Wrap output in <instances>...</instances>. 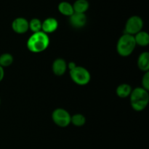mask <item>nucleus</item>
<instances>
[{
  "label": "nucleus",
  "instance_id": "1",
  "mask_svg": "<svg viewBox=\"0 0 149 149\" xmlns=\"http://www.w3.org/2000/svg\"><path fill=\"white\" fill-rule=\"evenodd\" d=\"M49 44V36L43 31L34 33L29 39L27 42V47L31 52L34 53L43 52L47 48Z\"/></svg>",
  "mask_w": 149,
  "mask_h": 149
},
{
  "label": "nucleus",
  "instance_id": "2",
  "mask_svg": "<svg viewBox=\"0 0 149 149\" xmlns=\"http://www.w3.org/2000/svg\"><path fill=\"white\" fill-rule=\"evenodd\" d=\"M149 101V95L147 90L143 87H138L132 90L130 94L131 106L134 110L141 111L144 110Z\"/></svg>",
  "mask_w": 149,
  "mask_h": 149
},
{
  "label": "nucleus",
  "instance_id": "3",
  "mask_svg": "<svg viewBox=\"0 0 149 149\" xmlns=\"http://www.w3.org/2000/svg\"><path fill=\"white\" fill-rule=\"evenodd\" d=\"M135 43L134 36L125 33L119 38L117 43V52L123 57L129 56L135 49Z\"/></svg>",
  "mask_w": 149,
  "mask_h": 149
},
{
  "label": "nucleus",
  "instance_id": "4",
  "mask_svg": "<svg viewBox=\"0 0 149 149\" xmlns=\"http://www.w3.org/2000/svg\"><path fill=\"white\" fill-rule=\"evenodd\" d=\"M70 76L73 81L79 85H85L90 81V74L86 68L81 66H76L70 70Z\"/></svg>",
  "mask_w": 149,
  "mask_h": 149
},
{
  "label": "nucleus",
  "instance_id": "5",
  "mask_svg": "<svg viewBox=\"0 0 149 149\" xmlns=\"http://www.w3.org/2000/svg\"><path fill=\"white\" fill-rule=\"evenodd\" d=\"M143 26V21L142 18L138 15H133L130 17L125 26V33L133 36L134 34L141 31Z\"/></svg>",
  "mask_w": 149,
  "mask_h": 149
},
{
  "label": "nucleus",
  "instance_id": "6",
  "mask_svg": "<svg viewBox=\"0 0 149 149\" xmlns=\"http://www.w3.org/2000/svg\"><path fill=\"white\" fill-rule=\"evenodd\" d=\"M53 122L61 127H65L71 123V117L69 113L63 109H57L52 115Z\"/></svg>",
  "mask_w": 149,
  "mask_h": 149
},
{
  "label": "nucleus",
  "instance_id": "7",
  "mask_svg": "<svg viewBox=\"0 0 149 149\" xmlns=\"http://www.w3.org/2000/svg\"><path fill=\"white\" fill-rule=\"evenodd\" d=\"M13 31L17 33H24L29 29V21L24 17H17L12 23Z\"/></svg>",
  "mask_w": 149,
  "mask_h": 149
},
{
  "label": "nucleus",
  "instance_id": "8",
  "mask_svg": "<svg viewBox=\"0 0 149 149\" xmlns=\"http://www.w3.org/2000/svg\"><path fill=\"white\" fill-rule=\"evenodd\" d=\"M69 21L71 26L74 28H82L87 23V17L84 13H74L69 17Z\"/></svg>",
  "mask_w": 149,
  "mask_h": 149
},
{
  "label": "nucleus",
  "instance_id": "9",
  "mask_svg": "<svg viewBox=\"0 0 149 149\" xmlns=\"http://www.w3.org/2000/svg\"><path fill=\"white\" fill-rule=\"evenodd\" d=\"M58 27V20L54 17H48L42 23V31L45 32V33H52L57 30Z\"/></svg>",
  "mask_w": 149,
  "mask_h": 149
},
{
  "label": "nucleus",
  "instance_id": "10",
  "mask_svg": "<svg viewBox=\"0 0 149 149\" xmlns=\"http://www.w3.org/2000/svg\"><path fill=\"white\" fill-rule=\"evenodd\" d=\"M67 69V64L63 59L58 58L55 60L52 65V70L55 75L62 76L65 74Z\"/></svg>",
  "mask_w": 149,
  "mask_h": 149
},
{
  "label": "nucleus",
  "instance_id": "11",
  "mask_svg": "<svg viewBox=\"0 0 149 149\" xmlns=\"http://www.w3.org/2000/svg\"><path fill=\"white\" fill-rule=\"evenodd\" d=\"M72 5L74 13L84 14H85L90 7V4L87 0H76Z\"/></svg>",
  "mask_w": 149,
  "mask_h": 149
},
{
  "label": "nucleus",
  "instance_id": "12",
  "mask_svg": "<svg viewBox=\"0 0 149 149\" xmlns=\"http://www.w3.org/2000/svg\"><path fill=\"white\" fill-rule=\"evenodd\" d=\"M58 9L61 14L65 16H68V17H70L74 13L72 4L65 1H61L58 4Z\"/></svg>",
  "mask_w": 149,
  "mask_h": 149
},
{
  "label": "nucleus",
  "instance_id": "13",
  "mask_svg": "<svg viewBox=\"0 0 149 149\" xmlns=\"http://www.w3.org/2000/svg\"><path fill=\"white\" fill-rule=\"evenodd\" d=\"M138 65L141 71L148 72L149 70V53L148 52H143L140 55L138 61Z\"/></svg>",
  "mask_w": 149,
  "mask_h": 149
},
{
  "label": "nucleus",
  "instance_id": "14",
  "mask_svg": "<svg viewBox=\"0 0 149 149\" xmlns=\"http://www.w3.org/2000/svg\"><path fill=\"white\" fill-rule=\"evenodd\" d=\"M136 45L141 47H146L149 44V36L147 32L140 31L134 36Z\"/></svg>",
  "mask_w": 149,
  "mask_h": 149
},
{
  "label": "nucleus",
  "instance_id": "15",
  "mask_svg": "<svg viewBox=\"0 0 149 149\" xmlns=\"http://www.w3.org/2000/svg\"><path fill=\"white\" fill-rule=\"evenodd\" d=\"M131 93H132V88L129 84H121L116 89V94L122 98L128 97L131 94Z\"/></svg>",
  "mask_w": 149,
  "mask_h": 149
},
{
  "label": "nucleus",
  "instance_id": "16",
  "mask_svg": "<svg viewBox=\"0 0 149 149\" xmlns=\"http://www.w3.org/2000/svg\"><path fill=\"white\" fill-rule=\"evenodd\" d=\"M42 22L38 18H33L31 20L30 22H29V29H31V31L33 33L39 32L42 30Z\"/></svg>",
  "mask_w": 149,
  "mask_h": 149
},
{
  "label": "nucleus",
  "instance_id": "17",
  "mask_svg": "<svg viewBox=\"0 0 149 149\" xmlns=\"http://www.w3.org/2000/svg\"><path fill=\"white\" fill-rule=\"evenodd\" d=\"M13 62V58L12 55L9 53H4L0 56V66L7 67L11 65Z\"/></svg>",
  "mask_w": 149,
  "mask_h": 149
},
{
  "label": "nucleus",
  "instance_id": "18",
  "mask_svg": "<svg viewBox=\"0 0 149 149\" xmlns=\"http://www.w3.org/2000/svg\"><path fill=\"white\" fill-rule=\"evenodd\" d=\"M86 119L83 115L81 114H75L71 117V122L75 126L81 127L85 124Z\"/></svg>",
  "mask_w": 149,
  "mask_h": 149
},
{
  "label": "nucleus",
  "instance_id": "19",
  "mask_svg": "<svg viewBox=\"0 0 149 149\" xmlns=\"http://www.w3.org/2000/svg\"><path fill=\"white\" fill-rule=\"evenodd\" d=\"M142 85L143 88L145 89L146 90L148 91L149 90V72H146L145 74V75L143 77L142 80Z\"/></svg>",
  "mask_w": 149,
  "mask_h": 149
},
{
  "label": "nucleus",
  "instance_id": "20",
  "mask_svg": "<svg viewBox=\"0 0 149 149\" xmlns=\"http://www.w3.org/2000/svg\"><path fill=\"white\" fill-rule=\"evenodd\" d=\"M4 69L1 66H0V82L1 81V80L3 79L4 78Z\"/></svg>",
  "mask_w": 149,
  "mask_h": 149
},
{
  "label": "nucleus",
  "instance_id": "21",
  "mask_svg": "<svg viewBox=\"0 0 149 149\" xmlns=\"http://www.w3.org/2000/svg\"><path fill=\"white\" fill-rule=\"evenodd\" d=\"M76 66H77V65H75V63H68V68H69L70 70L73 69V68H75Z\"/></svg>",
  "mask_w": 149,
  "mask_h": 149
},
{
  "label": "nucleus",
  "instance_id": "22",
  "mask_svg": "<svg viewBox=\"0 0 149 149\" xmlns=\"http://www.w3.org/2000/svg\"><path fill=\"white\" fill-rule=\"evenodd\" d=\"M0 104H1V100H0Z\"/></svg>",
  "mask_w": 149,
  "mask_h": 149
}]
</instances>
